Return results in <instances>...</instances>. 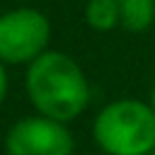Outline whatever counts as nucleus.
<instances>
[{"mask_svg":"<svg viewBox=\"0 0 155 155\" xmlns=\"http://www.w3.org/2000/svg\"><path fill=\"white\" fill-rule=\"evenodd\" d=\"M51 22L36 7H15L0 15V61L22 65L48 51Z\"/></svg>","mask_w":155,"mask_h":155,"instance_id":"3","label":"nucleus"},{"mask_svg":"<svg viewBox=\"0 0 155 155\" xmlns=\"http://www.w3.org/2000/svg\"><path fill=\"white\" fill-rule=\"evenodd\" d=\"M92 136L107 155H150L155 148V111L140 99L109 102L94 116Z\"/></svg>","mask_w":155,"mask_h":155,"instance_id":"2","label":"nucleus"},{"mask_svg":"<svg viewBox=\"0 0 155 155\" xmlns=\"http://www.w3.org/2000/svg\"><path fill=\"white\" fill-rule=\"evenodd\" d=\"M85 22L97 31H109L119 27V2L116 0H87Z\"/></svg>","mask_w":155,"mask_h":155,"instance_id":"6","label":"nucleus"},{"mask_svg":"<svg viewBox=\"0 0 155 155\" xmlns=\"http://www.w3.org/2000/svg\"><path fill=\"white\" fill-rule=\"evenodd\" d=\"M27 94L41 116L56 121L78 119L90 104V82L75 58L63 51H44L27 65Z\"/></svg>","mask_w":155,"mask_h":155,"instance_id":"1","label":"nucleus"},{"mask_svg":"<svg viewBox=\"0 0 155 155\" xmlns=\"http://www.w3.org/2000/svg\"><path fill=\"white\" fill-rule=\"evenodd\" d=\"M150 155H155V148H153V150H150Z\"/></svg>","mask_w":155,"mask_h":155,"instance_id":"9","label":"nucleus"},{"mask_svg":"<svg viewBox=\"0 0 155 155\" xmlns=\"http://www.w3.org/2000/svg\"><path fill=\"white\" fill-rule=\"evenodd\" d=\"M7 94V70H5V63L0 61V104Z\"/></svg>","mask_w":155,"mask_h":155,"instance_id":"7","label":"nucleus"},{"mask_svg":"<svg viewBox=\"0 0 155 155\" xmlns=\"http://www.w3.org/2000/svg\"><path fill=\"white\" fill-rule=\"evenodd\" d=\"M119 27L126 31H143L155 19V0H116Z\"/></svg>","mask_w":155,"mask_h":155,"instance_id":"5","label":"nucleus"},{"mask_svg":"<svg viewBox=\"0 0 155 155\" xmlns=\"http://www.w3.org/2000/svg\"><path fill=\"white\" fill-rule=\"evenodd\" d=\"M75 138L63 121L48 116H24L5 136L7 155H73Z\"/></svg>","mask_w":155,"mask_h":155,"instance_id":"4","label":"nucleus"},{"mask_svg":"<svg viewBox=\"0 0 155 155\" xmlns=\"http://www.w3.org/2000/svg\"><path fill=\"white\" fill-rule=\"evenodd\" d=\"M150 107H153V111H155V85H153V92H150Z\"/></svg>","mask_w":155,"mask_h":155,"instance_id":"8","label":"nucleus"}]
</instances>
